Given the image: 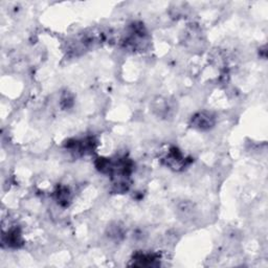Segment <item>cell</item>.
<instances>
[{"label": "cell", "instance_id": "cell-1", "mask_svg": "<svg viewBox=\"0 0 268 268\" xmlns=\"http://www.w3.org/2000/svg\"><path fill=\"white\" fill-rule=\"evenodd\" d=\"M192 125L199 130H209L215 125V118L210 112H199L192 119Z\"/></svg>", "mask_w": 268, "mask_h": 268}, {"label": "cell", "instance_id": "cell-2", "mask_svg": "<svg viewBox=\"0 0 268 268\" xmlns=\"http://www.w3.org/2000/svg\"><path fill=\"white\" fill-rule=\"evenodd\" d=\"M186 162H187L186 157L183 156L182 153L176 148L171 149V151L169 152V154H168V157H167V166L173 168V169L175 170H177L178 168H182L186 165Z\"/></svg>", "mask_w": 268, "mask_h": 268}, {"label": "cell", "instance_id": "cell-3", "mask_svg": "<svg viewBox=\"0 0 268 268\" xmlns=\"http://www.w3.org/2000/svg\"><path fill=\"white\" fill-rule=\"evenodd\" d=\"M2 241L7 243V246L10 247H18L19 245L22 244V237L19 229L12 228L11 231L7 232V235H3Z\"/></svg>", "mask_w": 268, "mask_h": 268}]
</instances>
